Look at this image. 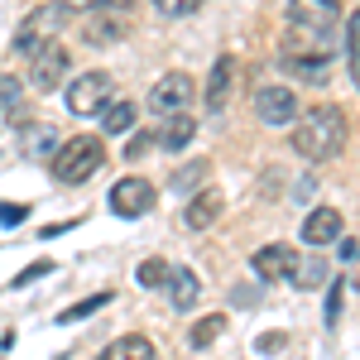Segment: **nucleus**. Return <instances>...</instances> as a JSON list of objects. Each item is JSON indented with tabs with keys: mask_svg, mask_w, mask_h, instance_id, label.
Segmentation results:
<instances>
[{
	"mask_svg": "<svg viewBox=\"0 0 360 360\" xmlns=\"http://www.w3.org/2000/svg\"><path fill=\"white\" fill-rule=\"evenodd\" d=\"M139 283H144V288H164L168 283V264L164 259H144V264H139Z\"/></svg>",
	"mask_w": 360,
	"mask_h": 360,
	"instance_id": "nucleus-20",
	"label": "nucleus"
},
{
	"mask_svg": "<svg viewBox=\"0 0 360 360\" xmlns=\"http://www.w3.org/2000/svg\"><path fill=\"white\" fill-rule=\"evenodd\" d=\"M288 20H293L298 29H317V34H322L327 25H336V0H317V5H293V10H288Z\"/></svg>",
	"mask_w": 360,
	"mask_h": 360,
	"instance_id": "nucleus-12",
	"label": "nucleus"
},
{
	"mask_svg": "<svg viewBox=\"0 0 360 360\" xmlns=\"http://www.w3.org/2000/svg\"><path fill=\"white\" fill-rule=\"evenodd\" d=\"M20 101V77H0V106H15Z\"/></svg>",
	"mask_w": 360,
	"mask_h": 360,
	"instance_id": "nucleus-22",
	"label": "nucleus"
},
{
	"mask_svg": "<svg viewBox=\"0 0 360 360\" xmlns=\"http://www.w3.org/2000/svg\"><path fill=\"white\" fill-rule=\"evenodd\" d=\"M101 164H106V144L96 135H72L58 144L53 154V178L58 183H68V188H77V183H86L91 173H101Z\"/></svg>",
	"mask_w": 360,
	"mask_h": 360,
	"instance_id": "nucleus-2",
	"label": "nucleus"
},
{
	"mask_svg": "<svg viewBox=\"0 0 360 360\" xmlns=\"http://www.w3.org/2000/svg\"><path fill=\"white\" fill-rule=\"evenodd\" d=\"M154 202H159V193H154V183L149 178H120L111 188V212L115 217H125V221H135V217H149L154 212Z\"/></svg>",
	"mask_w": 360,
	"mask_h": 360,
	"instance_id": "nucleus-4",
	"label": "nucleus"
},
{
	"mask_svg": "<svg viewBox=\"0 0 360 360\" xmlns=\"http://www.w3.org/2000/svg\"><path fill=\"white\" fill-rule=\"evenodd\" d=\"M327 274H332V269H327V259H322V255H312V259H298L293 283H298V288H317V283H327Z\"/></svg>",
	"mask_w": 360,
	"mask_h": 360,
	"instance_id": "nucleus-17",
	"label": "nucleus"
},
{
	"mask_svg": "<svg viewBox=\"0 0 360 360\" xmlns=\"http://www.w3.org/2000/svg\"><path fill=\"white\" fill-rule=\"evenodd\" d=\"M217 217H221V193H197L188 202V212H183V221L193 226V231H207Z\"/></svg>",
	"mask_w": 360,
	"mask_h": 360,
	"instance_id": "nucleus-14",
	"label": "nucleus"
},
{
	"mask_svg": "<svg viewBox=\"0 0 360 360\" xmlns=\"http://www.w3.org/2000/svg\"><path fill=\"white\" fill-rule=\"evenodd\" d=\"M168 303L178 307V312H193L197 298H202V278L193 274V269H168Z\"/></svg>",
	"mask_w": 360,
	"mask_h": 360,
	"instance_id": "nucleus-11",
	"label": "nucleus"
},
{
	"mask_svg": "<svg viewBox=\"0 0 360 360\" xmlns=\"http://www.w3.org/2000/svg\"><path fill=\"white\" fill-rule=\"evenodd\" d=\"M278 351H283V336H259V356H278Z\"/></svg>",
	"mask_w": 360,
	"mask_h": 360,
	"instance_id": "nucleus-23",
	"label": "nucleus"
},
{
	"mask_svg": "<svg viewBox=\"0 0 360 360\" xmlns=\"http://www.w3.org/2000/svg\"><path fill=\"white\" fill-rule=\"evenodd\" d=\"M341 212L336 207H317V212H307V221H303V240L312 250H322V245H332V240H341Z\"/></svg>",
	"mask_w": 360,
	"mask_h": 360,
	"instance_id": "nucleus-9",
	"label": "nucleus"
},
{
	"mask_svg": "<svg viewBox=\"0 0 360 360\" xmlns=\"http://www.w3.org/2000/svg\"><path fill=\"white\" fill-rule=\"evenodd\" d=\"M255 274L269 278V283H278V278H293V269H298V250L283 245V240H274V245H259L255 250Z\"/></svg>",
	"mask_w": 360,
	"mask_h": 360,
	"instance_id": "nucleus-8",
	"label": "nucleus"
},
{
	"mask_svg": "<svg viewBox=\"0 0 360 360\" xmlns=\"http://www.w3.org/2000/svg\"><path fill=\"white\" fill-rule=\"evenodd\" d=\"M236 72H240V63L236 58H217L212 63V77H207V111H221L226 106V96H231V86H236Z\"/></svg>",
	"mask_w": 360,
	"mask_h": 360,
	"instance_id": "nucleus-10",
	"label": "nucleus"
},
{
	"mask_svg": "<svg viewBox=\"0 0 360 360\" xmlns=\"http://www.w3.org/2000/svg\"><path fill=\"white\" fill-rule=\"evenodd\" d=\"M101 303H111V293H96V298H86V303H77V307H68L63 312V322H82L91 307H101Z\"/></svg>",
	"mask_w": 360,
	"mask_h": 360,
	"instance_id": "nucleus-21",
	"label": "nucleus"
},
{
	"mask_svg": "<svg viewBox=\"0 0 360 360\" xmlns=\"http://www.w3.org/2000/svg\"><path fill=\"white\" fill-rule=\"evenodd\" d=\"M197 96V82L188 77V72H164L159 82H154V91H149V106L159 115H183V106Z\"/></svg>",
	"mask_w": 360,
	"mask_h": 360,
	"instance_id": "nucleus-5",
	"label": "nucleus"
},
{
	"mask_svg": "<svg viewBox=\"0 0 360 360\" xmlns=\"http://www.w3.org/2000/svg\"><path fill=\"white\" fill-rule=\"evenodd\" d=\"M193 135H197V120L183 111V115H168V120H164V130H159V144H164L168 154H178V149H188V144H193Z\"/></svg>",
	"mask_w": 360,
	"mask_h": 360,
	"instance_id": "nucleus-13",
	"label": "nucleus"
},
{
	"mask_svg": "<svg viewBox=\"0 0 360 360\" xmlns=\"http://www.w3.org/2000/svg\"><path fill=\"white\" fill-rule=\"evenodd\" d=\"M111 96H115V77L101 72V68H91V72H82V77L68 82V111L72 115H96V111L111 106Z\"/></svg>",
	"mask_w": 360,
	"mask_h": 360,
	"instance_id": "nucleus-3",
	"label": "nucleus"
},
{
	"mask_svg": "<svg viewBox=\"0 0 360 360\" xmlns=\"http://www.w3.org/2000/svg\"><path fill=\"white\" fill-rule=\"evenodd\" d=\"M346 53H351V82L360 86V10L351 15V25H346Z\"/></svg>",
	"mask_w": 360,
	"mask_h": 360,
	"instance_id": "nucleus-18",
	"label": "nucleus"
},
{
	"mask_svg": "<svg viewBox=\"0 0 360 360\" xmlns=\"http://www.w3.org/2000/svg\"><path fill=\"white\" fill-rule=\"evenodd\" d=\"M255 115L264 120V125H288V120H298V96H293V86L283 82H269L255 91Z\"/></svg>",
	"mask_w": 360,
	"mask_h": 360,
	"instance_id": "nucleus-6",
	"label": "nucleus"
},
{
	"mask_svg": "<svg viewBox=\"0 0 360 360\" xmlns=\"http://www.w3.org/2000/svg\"><path fill=\"white\" fill-rule=\"evenodd\" d=\"M101 130L106 135H130L135 130V101H111L101 111Z\"/></svg>",
	"mask_w": 360,
	"mask_h": 360,
	"instance_id": "nucleus-16",
	"label": "nucleus"
},
{
	"mask_svg": "<svg viewBox=\"0 0 360 360\" xmlns=\"http://www.w3.org/2000/svg\"><path fill=\"white\" fill-rule=\"evenodd\" d=\"M221 332H226V317H221V312H212L207 322H197V327H193V346H212Z\"/></svg>",
	"mask_w": 360,
	"mask_h": 360,
	"instance_id": "nucleus-19",
	"label": "nucleus"
},
{
	"mask_svg": "<svg viewBox=\"0 0 360 360\" xmlns=\"http://www.w3.org/2000/svg\"><path fill=\"white\" fill-rule=\"evenodd\" d=\"M341 144H346V111H341V106H312V111L293 125V149H298L303 159H312V164L336 159Z\"/></svg>",
	"mask_w": 360,
	"mask_h": 360,
	"instance_id": "nucleus-1",
	"label": "nucleus"
},
{
	"mask_svg": "<svg viewBox=\"0 0 360 360\" xmlns=\"http://www.w3.org/2000/svg\"><path fill=\"white\" fill-rule=\"evenodd\" d=\"M63 77H68V49H63V44H53V39H44V44L34 49L29 82L39 86V91H53V86H63Z\"/></svg>",
	"mask_w": 360,
	"mask_h": 360,
	"instance_id": "nucleus-7",
	"label": "nucleus"
},
{
	"mask_svg": "<svg viewBox=\"0 0 360 360\" xmlns=\"http://www.w3.org/2000/svg\"><path fill=\"white\" fill-rule=\"evenodd\" d=\"M351 288L360 293V255H356V274H351Z\"/></svg>",
	"mask_w": 360,
	"mask_h": 360,
	"instance_id": "nucleus-24",
	"label": "nucleus"
},
{
	"mask_svg": "<svg viewBox=\"0 0 360 360\" xmlns=\"http://www.w3.org/2000/svg\"><path fill=\"white\" fill-rule=\"evenodd\" d=\"M96 360H154V341L149 336H120Z\"/></svg>",
	"mask_w": 360,
	"mask_h": 360,
	"instance_id": "nucleus-15",
	"label": "nucleus"
}]
</instances>
